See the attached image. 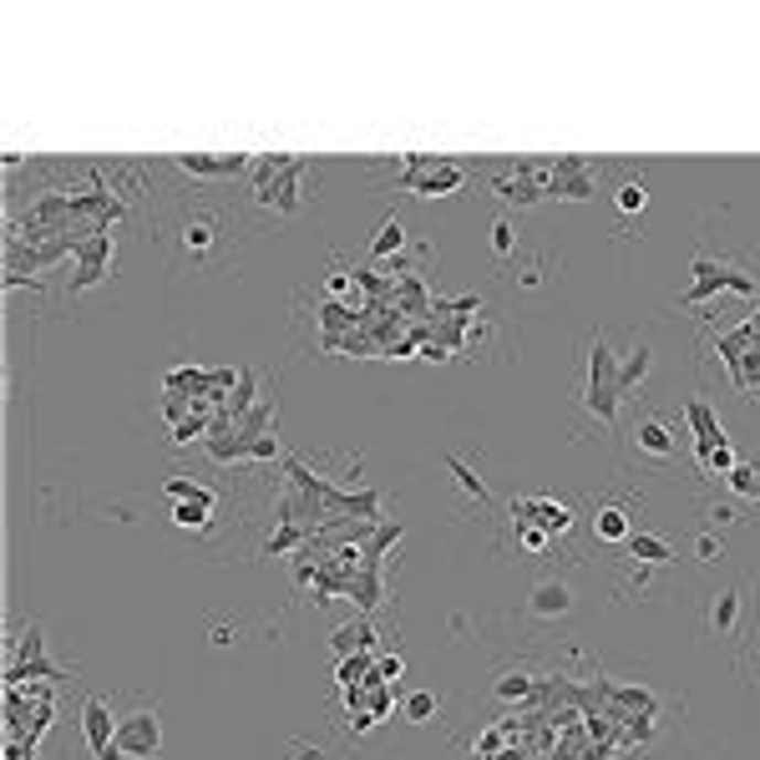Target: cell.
<instances>
[{
	"label": "cell",
	"mask_w": 760,
	"mask_h": 760,
	"mask_svg": "<svg viewBox=\"0 0 760 760\" xmlns=\"http://www.w3.org/2000/svg\"><path fill=\"white\" fill-rule=\"evenodd\" d=\"M330 644H335L340 660H345V654H375V629L365 619H355V623H345V629H335Z\"/></svg>",
	"instance_id": "obj_18"
},
{
	"label": "cell",
	"mask_w": 760,
	"mask_h": 760,
	"mask_svg": "<svg viewBox=\"0 0 760 760\" xmlns=\"http://www.w3.org/2000/svg\"><path fill=\"white\" fill-rule=\"evenodd\" d=\"M178 244H183L188 259H208V254L218 249V218H213V213H193V218H183Z\"/></svg>",
	"instance_id": "obj_17"
},
{
	"label": "cell",
	"mask_w": 760,
	"mask_h": 760,
	"mask_svg": "<svg viewBox=\"0 0 760 760\" xmlns=\"http://www.w3.org/2000/svg\"><path fill=\"white\" fill-rule=\"evenodd\" d=\"M304 173L310 162L275 152V158H254V203L264 213H279V218H295L304 208Z\"/></svg>",
	"instance_id": "obj_1"
},
{
	"label": "cell",
	"mask_w": 760,
	"mask_h": 760,
	"mask_svg": "<svg viewBox=\"0 0 760 760\" xmlns=\"http://www.w3.org/2000/svg\"><path fill=\"white\" fill-rule=\"evenodd\" d=\"M629 441H634V451L639 457H649V461H674V451H679L674 426L660 421V416H639L634 431H629Z\"/></svg>",
	"instance_id": "obj_9"
},
{
	"label": "cell",
	"mask_w": 760,
	"mask_h": 760,
	"mask_svg": "<svg viewBox=\"0 0 760 760\" xmlns=\"http://www.w3.org/2000/svg\"><path fill=\"white\" fill-rule=\"evenodd\" d=\"M619 400H623V386H619V355L609 350V335H593L588 340V386H584V411L599 416V426H613L619 421Z\"/></svg>",
	"instance_id": "obj_2"
},
{
	"label": "cell",
	"mask_w": 760,
	"mask_h": 760,
	"mask_svg": "<svg viewBox=\"0 0 760 760\" xmlns=\"http://www.w3.org/2000/svg\"><path fill=\"white\" fill-rule=\"evenodd\" d=\"M400 244H406V228H400V218H386V224H381V234L371 238V254H375V259H390Z\"/></svg>",
	"instance_id": "obj_22"
},
{
	"label": "cell",
	"mask_w": 760,
	"mask_h": 760,
	"mask_svg": "<svg viewBox=\"0 0 760 760\" xmlns=\"http://www.w3.org/2000/svg\"><path fill=\"white\" fill-rule=\"evenodd\" d=\"M593 173H599V162H588V158L553 162V193L548 199H593V193H599V188H593Z\"/></svg>",
	"instance_id": "obj_10"
},
{
	"label": "cell",
	"mask_w": 760,
	"mask_h": 760,
	"mask_svg": "<svg viewBox=\"0 0 760 760\" xmlns=\"http://www.w3.org/2000/svg\"><path fill=\"white\" fill-rule=\"evenodd\" d=\"M740 613H746V584H730L720 593H710V613H705V629L715 639H736L740 634Z\"/></svg>",
	"instance_id": "obj_11"
},
{
	"label": "cell",
	"mask_w": 760,
	"mask_h": 760,
	"mask_svg": "<svg viewBox=\"0 0 760 760\" xmlns=\"http://www.w3.org/2000/svg\"><path fill=\"white\" fill-rule=\"evenodd\" d=\"M208 512H213V502H178L173 523L178 527H203V523H208Z\"/></svg>",
	"instance_id": "obj_26"
},
{
	"label": "cell",
	"mask_w": 760,
	"mask_h": 760,
	"mask_svg": "<svg viewBox=\"0 0 760 760\" xmlns=\"http://www.w3.org/2000/svg\"><path fill=\"white\" fill-rule=\"evenodd\" d=\"M400 715H406V720H416V725H426L431 715H437V695H426V689H416V695L400 699Z\"/></svg>",
	"instance_id": "obj_24"
},
{
	"label": "cell",
	"mask_w": 760,
	"mask_h": 760,
	"mask_svg": "<svg viewBox=\"0 0 760 760\" xmlns=\"http://www.w3.org/2000/svg\"><path fill=\"white\" fill-rule=\"evenodd\" d=\"M72 259H76L72 295H76V289L101 285V279H107V269H113V234H92V238H82V244L72 249Z\"/></svg>",
	"instance_id": "obj_8"
},
{
	"label": "cell",
	"mask_w": 760,
	"mask_h": 760,
	"mask_svg": "<svg viewBox=\"0 0 760 760\" xmlns=\"http://www.w3.org/2000/svg\"><path fill=\"white\" fill-rule=\"evenodd\" d=\"M371 674H375V654H345L335 679H340V689H355V685H365Z\"/></svg>",
	"instance_id": "obj_21"
},
{
	"label": "cell",
	"mask_w": 760,
	"mask_h": 760,
	"mask_svg": "<svg viewBox=\"0 0 760 760\" xmlns=\"http://www.w3.org/2000/svg\"><path fill=\"white\" fill-rule=\"evenodd\" d=\"M517 543H523L533 558H537V553H548V533H543L537 523H517Z\"/></svg>",
	"instance_id": "obj_30"
},
{
	"label": "cell",
	"mask_w": 760,
	"mask_h": 760,
	"mask_svg": "<svg viewBox=\"0 0 760 760\" xmlns=\"http://www.w3.org/2000/svg\"><path fill=\"white\" fill-rule=\"evenodd\" d=\"M730 482V492H740V497H760V477H756V467H740L736 461V472L725 477Z\"/></svg>",
	"instance_id": "obj_28"
},
{
	"label": "cell",
	"mask_w": 760,
	"mask_h": 760,
	"mask_svg": "<svg viewBox=\"0 0 760 760\" xmlns=\"http://www.w3.org/2000/svg\"><path fill=\"white\" fill-rule=\"evenodd\" d=\"M178 168H183L188 178H234V173H244V168H254V162L244 158V152H224V158H208V152H183Z\"/></svg>",
	"instance_id": "obj_16"
},
{
	"label": "cell",
	"mask_w": 760,
	"mask_h": 760,
	"mask_svg": "<svg viewBox=\"0 0 760 760\" xmlns=\"http://www.w3.org/2000/svg\"><path fill=\"white\" fill-rule=\"evenodd\" d=\"M613 208L619 213H644L649 208V188L644 183H619L613 188Z\"/></svg>",
	"instance_id": "obj_23"
},
{
	"label": "cell",
	"mask_w": 760,
	"mask_h": 760,
	"mask_svg": "<svg viewBox=\"0 0 760 760\" xmlns=\"http://www.w3.org/2000/svg\"><path fill=\"white\" fill-rule=\"evenodd\" d=\"M82 736H87L97 760H127V750L117 746V715L101 695H92L87 705H82Z\"/></svg>",
	"instance_id": "obj_6"
},
{
	"label": "cell",
	"mask_w": 760,
	"mask_h": 760,
	"mask_svg": "<svg viewBox=\"0 0 760 760\" xmlns=\"http://www.w3.org/2000/svg\"><path fill=\"white\" fill-rule=\"evenodd\" d=\"M36 679H46V685H56V679H66L62 664L46 660V639H41V623H25V634L11 644V664H6V685H36Z\"/></svg>",
	"instance_id": "obj_3"
},
{
	"label": "cell",
	"mask_w": 760,
	"mask_h": 760,
	"mask_svg": "<svg viewBox=\"0 0 760 760\" xmlns=\"http://www.w3.org/2000/svg\"><path fill=\"white\" fill-rule=\"evenodd\" d=\"M512 249H517V224H512V218H497V224H492V254L512 259Z\"/></svg>",
	"instance_id": "obj_27"
},
{
	"label": "cell",
	"mask_w": 760,
	"mask_h": 760,
	"mask_svg": "<svg viewBox=\"0 0 760 760\" xmlns=\"http://www.w3.org/2000/svg\"><path fill=\"white\" fill-rule=\"evenodd\" d=\"M461 183H467V168L447 162V158H421V152H416V158H406V168H400V188H411L421 199H447Z\"/></svg>",
	"instance_id": "obj_5"
},
{
	"label": "cell",
	"mask_w": 760,
	"mask_h": 760,
	"mask_svg": "<svg viewBox=\"0 0 760 760\" xmlns=\"http://www.w3.org/2000/svg\"><path fill=\"white\" fill-rule=\"evenodd\" d=\"M168 497L173 502H213V492L199 482H188V477H168Z\"/></svg>",
	"instance_id": "obj_25"
},
{
	"label": "cell",
	"mask_w": 760,
	"mask_h": 760,
	"mask_svg": "<svg viewBox=\"0 0 760 760\" xmlns=\"http://www.w3.org/2000/svg\"><path fill=\"white\" fill-rule=\"evenodd\" d=\"M629 558L644 563V568H664V563H674V548L664 543V537H649V533H634L629 537Z\"/></svg>",
	"instance_id": "obj_19"
},
{
	"label": "cell",
	"mask_w": 760,
	"mask_h": 760,
	"mask_svg": "<svg viewBox=\"0 0 760 760\" xmlns=\"http://www.w3.org/2000/svg\"><path fill=\"white\" fill-rule=\"evenodd\" d=\"M400 670H406V660H400V654H381V660H375V674H381L386 685H396Z\"/></svg>",
	"instance_id": "obj_33"
},
{
	"label": "cell",
	"mask_w": 760,
	"mask_h": 760,
	"mask_svg": "<svg viewBox=\"0 0 760 760\" xmlns=\"http://www.w3.org/2000/svg\"><path fill=\"white\" fill-rule=\"evenodd\" d=\"M324 289H330V295H350V275L345 269H335V275L324 279Z\"/></svg>",
	"instance_id": "obj_36"
},
{
	"label": "cell",
	"mask_w": 760,
	"mask_h": 760,
	"mask_svg": "<svg viewBox=\"0 0 760 760\" xmlns=\"http://www.w3.org/2000/svg\"><path fill=\"white\" fill-rule=\"evenodd\" d=\"M497 695L502 699H533V679H527V674H502Z\"/></svg>",
	"instance_id": "obj_29"
},
{
	"label": "cell",
	"mask_w": 760,
	"mask_h": 760,
	"mask_svg": "<svg viewBox=\"0 0 760 760\" xmlns=\"http://www.w3.org/2000/svg\"><path fill=\"white\" fill-rule=\"evenodd\" d=\"M527 613L543 623H558L574 613V588H568V578H543V584H533V599H527Z\"/></svg>",
	"instance_id": "obj_12"
},
{
	"label": "cell",
	"mask_w": 760,
	"mask_h": 760,
	"mask_svg": "<svg viewBox=\"0 0 760 760\" xmlns=\"http://www.w3.org/2000/svg\"><path fill=\"white\" fill-rule=\"evenodd\" d=\"M689 275H695V285L685 289V310L689 304H705L710 295H720V289H736V295H756V279L746 275V269H736V264H725V259H710V254H699L695 264H689Z\"/></svg>",
	"instance_id": "obj_4"
},
{
	"label": "cell",
	"mask_w": 760,
	"mask_h": 760,
	"mask_svg": "<svg viewBox=\"0 0 760 760\" xmlns=\"http://www.w3.org/2000/svg\"><path fill=\"white\" fill-rule=\"evenodd\" d=\"M695 558L699 563H720L725 558V543L715 533H695Z\"/></svg>",
	"instance_id": "obj_31"
},
{
	"label": "cell",
	"mask_w": 760,
	"mask_h": 760,
	"mask_svg": "<svg viewBox=\"0 0 760 760\" xmlns=\"http://www.w3.org/2000/svg\"><path fill=\"white\" fill-rule=\"evenodd\" d=\"M649 365H654V350H649V345H634V350H629V361L619 365V386H623V396H629L634 386H644Z\"/></svg>",
	"instance_id": "obj_20"
},
{
	"label": "cell",
	"mask_w": 760,
	"mask_h": 760,
	"mask_svg": "<svg viewBox=\"0 0 760 760\" xmlns=\"http://www.w3.org/2000/svg\"><path fill=\"white\" fill-rule=\"evenodd\" d=\"M593 537H599V543H613V548H629V537H634V512L623 507V502H599V512H593Z\"/></svg>",
	"instance_id": "obj_15"
},
{
	"label": "cell",
	"mask_w": 760,
	"mask_h": 760,
	"mask_svg": "<svg viewBox=\"0 0 760 760\" xmlns=\"http://www.w3.org/2000/svg\"><path fill=\"white\" fill-rule=\"evenodd\" d=\"M517 279H523V285H543V259H527Z\"/></svg>",
	"instance_id": "obj_35"
},
{
	"label": "cell",
	"mask_w": 760,
	"mask_h": 760,
	"mask_svg": "<svg viewBox=\"0 0 760 760\" xmlns=\"http://www.w3.org/2000/svg\"><path fill=\"white\" fill-rule=\"evenodd\" d=\"M685 421H689V431H695V457H705V451H715V447H725V426H720V416L710 411V400L705 396H689L685 400Z\"/></svg>",
	"instance_id": "obj_14"
},
{
	"label": "cell",
	"mask_w": 760,
	"mask_h": 760,
	"mask_svg": "<svg viewBox=\"0 0 760 760\" xmlns=\"http://www.w3.org/2000/svg\"><path fill=\"white\" fill-rule=\"evenodd\" d=\"M451 472H457L461 492H472L477 502H486V482H482V477H472V472H467V467H461V461H451Z\"/></svg>",
	"instance_id": "obj_32"
},
{
	"label": "cell",
	"mask_w": 760,
	"mask_h": 760,
	"mask_svg": "<svg viewBox=\"0 0 760 760\" xmlns=\"http://www.w3.org/2000/svg\"><path fill=\"white\" fill-rule=\"evenodd\" d=\"M31 756H36V746H25V740L6 736V760H31Z\"/></svg>",
	"instance_id": "obj_34"
},
{
	"label": "cell",
	"mask_w": 760,
	"mask_h": 760,
	"mask_svg": "<svg viewBox=\"0 0 760 760\" xmlns=\"http://www.w3.org/2000/svg\"><path fill=\"white\" fill-rule=\"evenodd\" d=\"M117 746L127 750L132 760H152L162 750V725L152 710H132L117 720Z\"/></svg>",
	"instance_id": "obj_7"
},
{
	"label": "cell",
	"mask_w": 760,
	"mask_h": 760,
	"mask_svg": "<svg viewBox=\"0 0 760 760\" xmlns=\"http://www.w3.org/2000/svg\"><path fill=\"white\" fill-rule=\"evenodd\" d=\"M512 512H517V523H537L548 537L574 527V507H568V502H558V497H523Z\"/></svg>",
	"instance_id": "obj_13"
}]
</instances>
